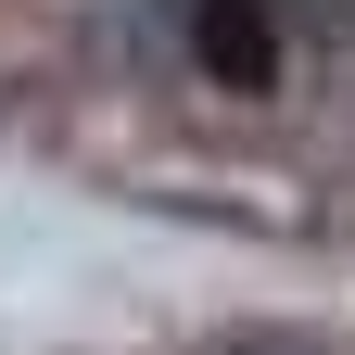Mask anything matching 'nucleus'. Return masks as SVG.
Masks as SVG:
<instances>
[{
    "label": "nucleus",
    "instance_id": "nucleus-1",
    "mask_svg": "<svg viewBox=\"0 0 355 355\" xmlns=\"http://www.w3.org/2000/svg\"><path fill=\"white\" fill-rule=\"evenodd\" d=\"M191 64L229 89V102H266V89H279V13H266V0H191Z\"/></svg>",
    "mask_w": 355,
    "mask_h": 355
}]
</instances>
